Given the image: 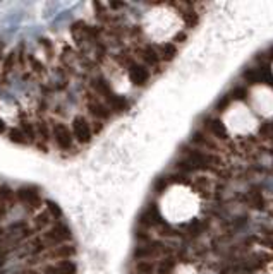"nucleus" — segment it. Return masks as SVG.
<instances>
[{"label":"nucleus","instance_id":"obj_27","mask_svg":"<svg viewBox=\"0 0 273 274\" xmlns=\"http://www.w3.org/2000/svg\"><path fill=\"white\" fill-rule=\"evenodd\" d=\"M40 45H41V48H43L45 51H47V55H48V58H54V55H55V47H54V41H50L48 38H40Z\"/></svg>","mask_w":273,"mask_h":274},{"label":"nucleus","instance_id":"obj_11","mask_svg":"<svg viewBox=\"0 0 273 274\" xmlns=\"http://www.w3.org/2000/svg\"><path fill=\"white\" fill-rule=\"evenodd\" d=\"M191 146L198 149H203V151H208V153L218 151V142H217L213 137L208 136L206 132H203V130H198V132H194L193 136H191Z\"/></svg>","mask_w":273,"mask_h":274},{"label":"nucleus","instance_id":"obj_13","mask_svg":"<svg viewBox=\"0 0 273 274\" xmlns=\"http://www.w3.org/2000/svg\"><path fill=\"white\" fill-rule=\"evenodd\" d=\"M76 256V247L71 245V243H64V245H58L54 247V249L47 250L43 254L45 259H50V260H67V259H73Z\"/></svg>","mask_w":273,"mask_h":274},{"label":"nucleus","instance_id":"obj_1","mask_svg":"<svg viewBox=\"0 0 273 274\" xmlns=\"http://www.w3.org/2000/svg\"><path fill=\"white\" fill-rule=\"evenodd\" d=\"M220 165H222V159L215 153H208L203 149L187 146V148H182L179 153V159L175 161V170L179 173L187 175L191 171H196V170H213Z\"/></svg>","mask_w":273,"mask_h":274},{"label":"nucleus","instance_id":"obj_28","mask_svg":"<svg viewBox=\"0 0 273 274\" xmlns=\"http://www.w3.org/2000/svg\"><path fill=\"white\" fill-rule=\"evenodd\" d=\"M230 100H246V96H248V91H246V87L242 86H237L232 89V93H229Z\"/></svg>","mask_w":273,"mask_h":274},{"label":"nucleus","instance_id":"obj_15","mask_svg":"<svg viewBox=\"0 0 273 274\" xmlns=\"http://www.w3.org/2000/svg\"><path fill=\"white\" fill-rule=\"evenodd\" d=\"M52 216L47 213V209H41L40 213L35 214V218L31 220V228L35 231H47L52 226Z\"/></svg>","mask_w":273,"mask_h":274},{"label":"nucleus","instance_id":"obj_22","mask_svg":"<svg viewBox=\"0 0 273 274\" xmlns=\"http://www.w3.org/2000/svg\"><path fill=\"white\" fill-rule=\"evenodd\" d=\"M26 62L29 64V70L33 74H36V76H43V74H47V67H45V64L41 60H38L35 55L31 53H26Z\"/></svg>","mask_w":273,"mask_h":274},{"label":"nucleus","instance_id":"obj_12","mask_svg":"<svg viewBox=\"0 0 273 274\" xmlns=\"http://www.w3.org/2000/svg\"><path fill=\"white\" fill-rule=\"evenodd\" d=\"M43 274H77V264L73 259L57 260L43 267Z\"/></svg>","mask_w":273,"mask_h":274},{"label":"nucleus","instance_id":"obj_19","mask_svg":"<svg viewBox=\"0 0 273 274\" xmlns=\"http://www.w3.org/2000/svg\"><path fill=\"white\" fill-rule=\"evenodd\" d=\"M134 274H157V260H136Z\"/></svg>","mask_w":273,"mask_h":274},{"label":"nucleus","instance_id":"obj_34","mask_svg":"<svg viewBox=\"0 0 273 274\" xmlns=\"http://www.w3.org/2000/svg\"><path fill=\"white\" fill-rule=\"evenodd\" d=\"M109 7L110 9H122V7H124V4H110Z\"/></svg>","mask_w":273,"mask_h":274},{"label":"nucleus","instance_id":"obj_9","mask_svg":"<svg viewBox=\"0 0 273 274\" xmlns=\"http://www.w3.org/2000/svg\"><path fill=\"white\" fill-rule=\"evenodd\" d=\"M203 132H206L210 137H213L215 141H227L229 139L227 127L222 123V120L215 119V117H206L203 120Z\"/></svg>","mask_w":273,"mask_h":274},{"label":"nucleus","instance_id":"obj_24","mask_svg":"<svg viewBox=\"0 0 273 274\" xmlns=\"http://www.w3.org/2000/svg\"><path fill=\"white\" fill-rule=\"evenodd\" d=\"M16 201V190L7 185H0V204H9Z\"/></svg>","mask_w":273,"mask_h":274},{"label":"nucleus","instance_id":"obj_4","mask_svg":"<svg viewBox=\"0 0 273 274\" xmlns=\"http://www.w3.org/2000/svg\"><path fill=\"white\" fill-rule=\"evenodd\" d=\"M16 201L28 211H38L43 206L41 192L35 185H22L16 190Z\"/></svg>","mask_w":273,"mask_h":274},{"label":"nucleus","instance_id":"obj_3","mask_svg":"<svg viewBox=\"0 0 273 274\" xmlns=\"http://www.w3.org/2000/svg\"><path fill=\"white\" fill-rule=\"evenodd\" d=\"M52 141L57 146L58 151H62V153L74 151V146H76L73 130L64 122H55L54 125H52Z\"/></svg>","mask_w":273,"mask_h":274},{"label":"nucleus","instance_id":"obj_14","mask_svg":"<svg viewBox=\"0 0 273 274\" xmlns=\"http://www.w3.org/2000/svg\"><path fill=\"white\" fill-rule=\"evenodd\" d=\"M208 228V221L204 220H193L189 221L187 224H184L182 226V231H184V235L189 238H196L200 237L201 233H204V230Z\"/></svg>","mask_w":273,"mask_h":274},{"label":"nucleus","instance_id":"obj_5","mask_svg":"<svg viewBox=\"0 0 273 274\" xmlns=\"http://www.w3.org/2000/svg\"><path fill=\"white\" fill-rule=\"evenodd\" d=\"M84 105H86L88 113L93 117V120H98V122L105 123L107 120H110L113 115L112 110L107 106L105 101L100 100L98 96H95L91 91H88V93L84 94Z\"/></svg>","mask_w":273,"mask_h":274},{"label":"nucleus","instance_id":"obj_17","mask_svg":"<svg viewBox=\"0 0 273 274\" xmlns=\"http://www.w3.org/2000/svg\"><path fill=\"white\" fill-rule=\"evenodd\" d=\"M177 266V257L175 256H168L164 259L157 260V274H172Z\"/></svg>","mask_w":273,"mask_h":274},{"label":"nucleus","instance_id":"obj_35","mask_svg":"<svg viewBox=\"0 0 273 274\" xmlns=\"http://www.w3.org/2000/svg\"><path fill=\"white\" fill-rule=\"evenodd\" d=\"M266 235H268V237H272V238H273V226H272V228H268V230H266Z\"/></svg>","mask_w":273,"mask_h":274},{"label":"nucleus","instance_id":"obj_6","mask_svg":"<svg viewBox=\"0 0 273 274\" xmlns=\"http://www.w3.org/2000/svg\"><path fill=\"white\" fill-rule=\"evenodd\" d=\"M71 130H73L74 141L76 144H88L93 139V129H91V122L84 115H76L71 123Z\"/></svg>","mask_w":273,"mask_h":274},{"label":"nucleus","instance_id":"obj_16","mask_svg":"<svg viewBox=\"0 0 273 274\" xmlns=\"http://www.w3.org/2000/svg\"><path fill=\"white\" fill-rule=\"evenodd\" d=\"M157 50H158V55H160L162 62H170L177 57L179 48L174 41H167V43L157 45Z\"/></svg>","mask_w":273,"mask_h":274},{"label":"nucleus","instance_id":"obj_18","mask_svg":"<svg viewBox=\"0 0 273 274\" xmlns=\"http://www.w3.org/2000/svg\"><path fill=\"white\" fill-rule=\"evenodd\" d=\"M36 137H38L36 144L43 142V144L47 146L48 142L52 141V127L48 125L47 122H43V120H40V122L36 123Z\"/></svg>","mask_w":273,"mask_h":274},{"label":"nucleus","instance_id":"obj_29","mask_svg":"<svg viewBox=\"0 0 273 274\" xmlns=\"http://www.w3.org/2000/svg\"><path fill=\"white\" fill-rule=\"evenodd\" d=\"M170 185V178H167V177H160V178H157V182H155V185H153V188L155 190L160 194V192H164L165 188Z\"/></svg>","mask_w":273,"mask_h":274},{"label":"nucleus","instance_id":"obj_20","mask_svg":"<svg viewBox=\"0 0 273 274\" xmlns=\"http://www.w3.org/2000/svg\"><path fill=\"white\" fill-rule=\"evenodd\" d=\"M244 202L249 206V207H255V209H263L265 207V197H263L261 192H248V194L244 195Z\"/></svg>","mask_w":273,"mask_h":274},{"label":"nucleus","instance_id":"obj_23","mask_svg":"<svg viewBox=\"0 0 273 274\" xmlns=\"http://www.w3.org/2000/svg\"><path fill=\"white\" fill-rule=\"evenodd\" d=\"M7 136H9V139H11L12 142H16V144H19V146L29 144L28 139L24 137V134L21 132V129H19V127H12V129H9Z\"/></svg>","mask_w":273,"mask_h":274},{"label":"nucleus","instance_id":"obj_2","mask_svg":"<svg viewBox=\"0 0 273 274\" xmlns=\"http://www.w3.org/2000/svg\"><path fill=\"white\" fill-rule=\"evenodd\" d=\"M43 243L47 245V249H54V247L64 245V243H69L73 240V231L67 226L64 221H57L55 224H52L45 233L40 235Z\"/></svg>","mask_w":273,"mask_h":274},{"label":"nucleus","instance_id":"obj_21","mask_svg":"<svg viewBox=\"0 0 273 274\" xmlns=\"http://www.w3.org/2000/svg\"><path fill=\"white\" fill-rule=\"evenodd\" d=\"M19 129H21V132L24 134V137L28 139L29 144H36V142H38V137H36V123H31V122H28V120H24V122H21Z\"/></svg>","mask_w":273,"mask_h":274},{"label":"nucleus","instance_id":"obj_32","mask_svg":"<svg viewBox=\"0 0 273 274\" xmlns=\"http://www.w3.org/2000/svg\"><path fill=\"white\" fill-rule=\"evenodd\" d=\"M9 132V129H7V125L4 123V120L0 119V134H7Z\"/></svg>","mask_w":273,"mask_h":274},{"label":"nucleus","instance_id":"obj_31","mask_svg":"<svg viewBox=\"0 0 273 274\" xmlns=\"http://www.w3.org/2000/svg\"><path fill=\"white\" fill-rule=\"evenodd\" d=\"M259 245L265 247V249H268V250H273V238L272 237L261 238V240H259Z\"/></svg>","mask_w":273,"mask_h":274},{"label":"nucleus","instance_id":"obj_30","mask_svg":"<svg viewBox=\"0 0 273 274\" xmlns=\"http://www.w3.org/2000/svg\"><path fill=\"white\" fill-rule=\"evenodd\" d=\"M184 21H186L187 28H193V26H196L198 21H200V16H198L196 12H184Z\"/></svg>","mask_w":273,"mask_h":274},{"label":"nucleus","instance_id":"obj_8","mask_svg":"<svg viewBox=\"0 0 273 274\" xmlns=\"http://www.w3.org/2000/svg\"><path fill=\"white\" fill-rule=\"evenodd\" d=\"M126 68H127L129 81H131L136 87H143V86H146V84L149 83V77H151V74H149V68L145 67L143 64H139L138 60H132Z\"/></svg>","mask_w":273,"mask_h":274},{"label":"nucleus","instance_id":"obj_25","mask_svg":"<svg viewBox=\"0 0 273 274\" xmlns=\"http://www.w3.org/2000/svg\"><path fill=\"white\" fill-rule=\"evenodd\" d=\"M255 62H259V64H263V65L272 64V62H273V45L268 48V50H265V51H261V53L256 55Z\"/></svg>","mask_w":273,"mask_h":274},{"label":"nucleus","instance_id":"obj_7","mask_svg":"<svg viewBox=\"0 0 273 274\" xmlns=\"http://www.w3.org/2000/svg\"><path fill=\"white\" fill-rule=\"evenodd\" d=\"M136 57L139 58V64H143L148 68H158L164 62H162L160 55H158L157 45H143L136 50Z\"/></svg>","mask_w":273,"mask_h":274},{"label":"nucleus","instance_id":"obj_10","mask_svg":"<svg viewBox=\"0 0 273 274\" xmlns=\"http://www.w3.org/2000/svg\"><path fill=\"white\" fill-rule=\"evenodd\" d=\"M88 86H90L91 93L95 94V96H98L100 100H103V101H107L113 93H115V91L112 89V86H110V83L103 76H93L90 79V83H88Z\"/></svg>","mask_w":273,"mask_h":274},{"label":"nucleus","instance_id":"obj_33","mask_svg":"<svg viewBox=\"0 0 273 274\" xmlns=\"http://www.w3.org/2000/svg\"><path fill=\"white\" fill-rule=\"evenodd\" d=\"M5 260H7V256H0V269L5 266Z\"/></svg>","mask_w":273,"mask_h":274},{"label":"nucleus","instance_id":"obj_26","mask_svg":"<svg viewBox=\"0 0 273 274\" xmlns=\"http://www.w3.org/2000/svg\"><path fill=\"white\" fill-rule=\"evenodd\" d=\"M45 204H47V207H45V209H47V213L52 216V220L60 221V218H62V211H60V207H58V206L55 204V202H52V201H47Z\"/></svg>","mask_w":273,"mask_h":274}]
</instances>
